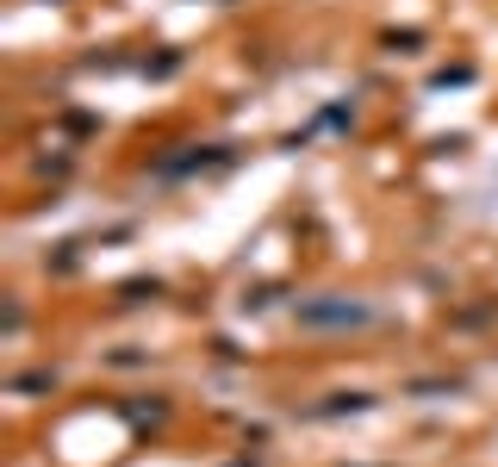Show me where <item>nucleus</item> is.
<instances>
[{
	"label": "nucleus",
	"instance_id": "1",
	"mask_svg": "<svg viewBox=\"0 0 498 467\" xmlns=\"http://www.w3.org/2000/svg\"><path fill=\"white\" fill-rule=\"evenodd\" d=\"M299 324L305 331H362V324H374V306L343 299V293H318V299H299Z\"/></svg>",
	"mask_w": 498,
	"mask_h": 467
}]
</instances>
